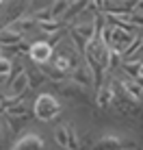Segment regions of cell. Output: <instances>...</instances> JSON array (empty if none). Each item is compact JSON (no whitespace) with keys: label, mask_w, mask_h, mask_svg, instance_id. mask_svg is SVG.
Returning <instances> with one entry per match:
<instances>
[{"label":"cell","mask_w":143,"mask_h":150,"mask_svg":"<svg viewBox=\"0 0 143 150\" xmlns=\"http://www.w3.org/2000/svg\"><path fill=\"white\" fill-rule=\"evenodd\" d=\"M59 102H57V98H54L52 94H41L35 100V115L39 117V120H43V122H50L52 117H57L59 115Z\"/></svg>","instance_id":"6da1fadb"},{"label":"cell","mask_w":143,"mask_h":150,"mask_svg":"<svg viewBox=\"0 0 143 150\" xmlns=\"http://www.w3.org/2000/svg\"><path fill=\"white\" fill-rule=\"evenodd\" d=\"M89 59L95 61L100 68H106L109 65V44L102 39H95L89 44Z\"/></svg>","instance_id":"7a4b0ae2"},{"label":"cell","mask_w":143,"mask_h":150,"mask_svg":"<svg viewBox=\"0 0 143 150\" xmlns=\"http://www.w3.org/2000/svg\"><path fill=\"white\" fill-rule=\"evenodd\" d=\"M50 54H52V46L46 44V41H37V44L30 46V59H35L37 63H43V61H48Z\"/></svg>","instance_id":"3957f363"},{"label":"cell","mask_w":143,"mask_h":150,"mask_svg":"<svg viewBox=\"0 0 143 150\" xmlns=\"http://www.w3.org/2000/svg\"><path fill=\"white\" fill-rule=\"evenodd\" d=\"M109 39H111V44H113L117 50H124L126 46H128L130 41H132V35H130V33H126L124 28H119V26H117V28L111 30Z\"/></svg>","instance_id":"277c9868"},{"label":"cell","mask_w":143,"mask_h":150,"mask_svg":"<svg viewBox=\"0 0 143 150\" xmlns=\"http://www.w3.org/2000/svg\"><path fill=\"white\" fill-rule=\"evenodd\" d=\"M54 137H57L59 146H63V148H74L76 146V135H74V131H72V126H61V128H57Z\"/></svg>","instance_id":"5b68a950"},{"label":"cell","mask_w":143,"mask_h":150,"mask_svg":"<svg viewBox=\"0 0 143 150\" xmlns=\"http://www.w3.org/2000/svg\"><path fill=\"white\" fill-rule=\"evenodd\" d=\"M26 87H28V76H26V72H20L13 79V85H11V89H9V94H11V98H20Z\"/></svg>","instance_id":"8992f818"},{"label":"cell","mask_w":143,"mask_h":150,"mask_svg":"<svg viewBox=\"0 0 143 150\" xmlns=\"http://www.w3.org/2000/svg\"><path fill=\"white\" fill-rule=\"evenodd\" d=\"M41 148H43V142L39 137H35V135H26L15 146V150H41Z\"/></svg>","instance_id":"52a82bcc"},{"label":"cell","mask_w":143,"mask_h":150,"mask_svg":"<svg viewBox=\"0 0 143 150\" xmlns=\"http://www.w3.org/2000/svg\"><path fill=\"white\" fill-rule=\"evenodd\" d=\"M91 33H93V26H91V24H85V26H76V28H74V35L78 37L80 44L91 41Z\"/></svg>","instance_id":"ba28073f"},{"label":"cell","mask_w":143,"mask_h":150,"mask_svg":"<svg viewBox=\"0 0 143 150\" xmlns=\"http://www.w3.org/2000/svg\"><path fill=\"white\" fill-rule=\"evenodd\" d=\"M124 89L130 91V96L135 100H141V85H135L132 81H124Z\"/></svg>","instance_id":"9c48e42d"},{"label":"cell","mask_w":143,"mask_h":150,"mask_svg":"<svg viewBox=\"0 0 143 150\" xmlns=\"http://www.w3.org/2000/svg\"><path fill=\"white\" fill-rule=\"evenodd\" d=\"M54 65H57V70H61V72L72 70V61H69V57H65V54H59L57 59H54Z\"/></svg>","instance_id":"30bf717a"},{"label":"cell","mask_w":143,"mask_h":150,"mask_svg":"<svg viewBox=\"0 0 143 150\" xmlns=\"http://www.w3.org/2000/svg\"><path fill=\"white\" fill-rule=\"evenodd\" d=\"M111 96H113L111 87H102V89H100V96H98V105H100V107H106V105L111 102Z\"/></svg>","instance_id":"8fae6325"},{"label":"cell","mask_w":143,"mask_h":150,"mask_svg":"<svg viewBox=\"0 0 143 150\" xmlns=\"http://www.w3.org/2000/svg\"><path fill=\"white\" fill-rule=\"evenodd\" d=\"M11 72V61L7 57H0V76H9Z\"/></svg>","instance_id":"7c38bea8"}]
</instances>
